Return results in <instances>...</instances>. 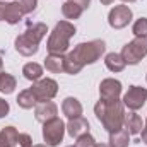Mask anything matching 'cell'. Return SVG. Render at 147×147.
<instances>
[{
    "instance_id": "1",
    "label": "cell",
    "mask_w": 147,
    "mask_h": 147,
    "mask_svg": "<svg viewBox=\"0 0 147 147\" xmlns=\"http://www.w3.org/2000/svg\"><path fill=\"white\" fill-rule=\"evenodd\" d=\"M106 50V43L103 39H92L89 43H79L72 51L65 57V72L79 74L84 65H91L101 58Z\"/></svg>"
},
{
    "instance_id": "2",
    "label": "cell",
    "mask_w": 147,
    "mask_h": 147,
    "mask_svg": "<svg viewBox=\"0 0 147 147\" xmlns=\"http://www.w3.org/2000/svg\"><path fill=\"white\" fill-rule=\"evenodd\" d=\"M94 113H96V118L103 123V127L110 134L123 128L125 110L120 99H99L94 106Z\"/></svg>"
},
{
    "instance_id": "3",
    "label": "cell",
    "mask_w": 147,
    "mask_h": 147,
    "mask_svg": "<svg viewBox=\"0 0 147 147\" xmlns=\"http://www.w3.org/2000/svg\"><path fill=\"white\" fill-rule=\"evenodd\" d=\"M46 33H48V28L43 22L29 26L21 36L16 38V50L24 57H31V55L38 53L39 41L46 36Z\"/></svg>"
},
{
    "instance_id": "4",
    "label": "cell",
    "mask_w": 147,
    "mask_h": 147,
    "mask_svg": "<svg viewBox=\"0 0 147 147\" xmlns=\"http://www.w3.org/2000/svg\"><path fill=\"white\" fill-rule=\"evenodd\" d=\"M75 34V26L69 21H60L57 22L55 29L51 31V34L48 38L46 43V50L51 55H63L69 50L70 45V38Z\"/></svg>"
},
{
    "instance_id": "5",
    "label": "cell",
    "mask_w": 147,
    "mask_h": 147,
    "mask_svg": "<svg viewBox=\"0 0 147 147\" xmlns=\"http://www.w3.org/2000/svg\"><path fill=\"white\" fill-rule=\"evenodd\" d=\"M121 58L128 65H137L144 57L147 55V38H137L127 43L121 50Z\"/></svg>"
},
{
    "instance_id": "6",
    "label": "cell",
    "mask_w": 147,
    "mask_h": 147,
    "mask_svg": "<svg viewBox=\"0 0 147 147\" xmlns=\"http://www.w3.org/2000/svg\"><path fill=\"white\" fill-rule=\"evenodd\" d=\"M63 134H65V123L58 116L43 123V139L50 147L58 146L63 140Z\"/></svg>"
},
{
    "instance_id": "7",
    "label": "cell",
    "mask_w": 147,
    "mask_h": 147,
    "mask_svg": "<svg viewBox=\"0 0 147 147\" xmlns=\"http://www.w3.org/2000/svg\"><path fill=\"white\" fill-rule=\"evenodd\" d=\"M31 91H33V94L36 96L38 103L51 101V99L57 96V92H58V84H57V80L48 79V77H46V79H39V80H36V82L33 84Z\"/></svg>"
},
{
    "instance_id": "8",
    "label": "cell",
    "mask_w": 147,
    "mask_h": 147,
    "mask_svg": "<svg viewBox=\"0 0 147 147\" xmlns=\"http://www.w3.org/2000/svg\"><path fill=\"white\" fill-rule=\"evenodd\" d=\"M147 101V89L146 87H139V86H130L128 91L123 96V106H127L128 110L137 111L140 110Z\"/></svg>"
},
{
    "instance_id": "9",
    "label": "cell",
    "mask_w": 147,
    "mask_h": 147,
    "mask_svg": "<svg viewBox=\"0 0 147 147\" xmlns=\"http://www.w3.org/2000/svg\"><path fill=\"white\" fill-rule=\"evenodd\" d=\"M132 17H134V14H132V9L128 5H116L108 14V22L113 29H121V28L130 24Z\"/></svg>"
},
{
    "instance_id": "10",
    "label": "cell",
    "mask_w": 147,
    "mask_h": 147,
    "mask_svg": "<svg viewBox=\"0 0 147 147\" xmlns=\"http://www.w3.org/2000/svg\"><path fill=\"white\" fill-rule=\"evenodd\" d=\"M101 99H118L121 94V82L116 79H105L99 84Z\"/></svg>"
},
{
    "instance_id": "11",
    "label": "cell",
    "mask_w": 147,
    "mask_h": 147,
    "mask_svg": "<svg viewBox=\"0 0 147 147\" xmlns=\"http://www.w3.org/2000/svg\"><path fill=\"white\" fill-rule=\"evenodd\" d=\"M57 115H58V108L51 101L38 103L36 108H34V118H36L38 121H41V123H46L48 120L57 118Z\"/></svg>"
},
{
    "instance_id": "12",
    "label": "cell",
    "mask_w": 147,
    "mask_h": 147,
    "mask_svg": "<svg viewBox=\"0 0 147 147\" xmlns=\"http://www.w3.org/2000/svg\"><path fill=\"white\" fill-rule=\"evenodd\" d=\"M67 132H69V135L70 137H80V135H84V134H89V121L86 120V118H82V116H79V118H72V120H69V123H67Z\"/></svg>"
},
{
    "instance_id": "13",
    "label": "cell",
    "mask_w": 147,
    "mask_h": 147,
    "mask_svg": "<svg viewBox=\"0 0 147 147\" xmlns=\"http://www.w3.org/2000/svg\"><path fill=\"white\" fill-rule=\"evenodd\" d=\"M62 111L69 120L79 118L82 115V105L77 98H65L63 103H62Z\"/></svg>"
},
{
    "instance_id": "14",
    "label": "cell",
    "mask_w": 147,
    "mask_h": 147,
    "mask_svg": "<svg viewBox=\"0 0 147 147\" xmlns=\"http://www.w3.org/2000/svg\"><path fill=\"white\" fill-rule=\"evenodd\" d=\"M123 125H125V130L130 134V135H137L142 132V118L137 115V113H125V118H123Z\"/></svg>"
},
{
    "instance_id": "15",
    "label": "cell",
    "mask_w": 147,
    "mask_h": 147,
    "mask_svg": "<svg viewBox=\"0 0 147 147\" xmlns=\"http://www.w3.org/2000/svg\"><path fill=\"white\" fill-rule=\"evenodd\" d=\"M19 132L16 127H3L0 130V147H16Z\"/></svg>"
},
{
    "instance_id": "16",
    "label": "cell",
    "mask_w": 147,
    "mask_h": 147,
    "mask_svg": "<svg viewBox=\"0 0 147 147\" xmlns=\"http://www.w3.org/2000/svg\"><path fill=\"white\" fill-rule=\"evenodd\" d=\"M45 67L48 72L53 74H60L65 70V57L63 55H48L45 58Z\"/></svg>"
},
{
    "instance_id": "17",
    "label": "cell",
    "mask_w": 147,
    "mask_h": 147,
    "mask_svg": "<svg viewBox=\"0 0 147 147\" xmlns=\"http://www.w3.org/2000/svg\"><path fill=\"white\" fill-rule=\"evenodd\" d=\"M22 16H24V12H22L21 5H19L17 2L7 3V9H5V21H7L9 24H17V22L22 19Z\"/></svg>"
},
{
    "instance_id": "18",
    "label": "cell",
    "mask_w": 147,
    "mask_h": 147,
    "mask_svg": "<svg viewBox=\"0 0 147 147\" xmlns=\"http://www.w3.org/2000/svg\"><path fill=\"white\" fill-rule=\"evenodd\" d=\"M130 144V134L125 128H120L110 134V146L111 147H128Z\"/></svg>"
},
{
    "instance_id": "19",
    "label": "cell",
    "mask_w": 147,
    "mask_h": 147,
    "mask_svg": "<svg viewBox=\"0 0 147 147\" xmlns=\"http://www.w3.org/2000/svg\"><path fill=\"white\" fill-rule=\"evenodd\" d=\"M22 74H24V77H26L28 80L36 82V80H39V79L43 77V67H41L39 63H36V62H29V63L24 65Z\"/></svg>"
},
{
    "instance_id": "20",
    "label": "cell",
    "mask_w": 147,
    "mask_h": 147,
    "mask_svg": "<svg viewBox=\"0 0 147 147\" xmlns=\"http://www.w3.org/2000/svg\"><path fill=\"white\" fill-rule=\"evenodd\" d=\"M82 12H84V9H82L79 3L72 2V0H67V2L62 5V14H63L65 19H79V17L82 16Z\"/></svg>"
},
{
    "instance_id": "21",
    "label": "cell",
    "mask_w": 147,
    "mask_h": 147,
    "mask_svg": "<svg viewBox=\"0 0 147 147\" xmlns=\"http://www.w3.org/2000/svg\"><path fill=\"white\" fill-rule=\"evenodd\" d=\"M17 105H19L21 108H24V110H31L33 106L38 105V99H36V96L33 94L31 89H26V91L19 92V96H17Z\"/></svg>"
},
{
    "instance_id": "22",
    "label": "cell",
    "mask_w": 147,
    "mask_h": 147,
    "mask_svg": "<svg viewBox=\"0 0 147 147\" xmlns=\"http://www.w3.org/2000/svg\"><path fill=\"white\" fill-rule=\"evenodd\" d=\"M105 63H106V67L110 69L111 72H121L125 69V65H127L120 53H108Z\"/></svg>"
},
{
    "instance_id": "23",
    "label": "cell",
    "mask_w": 147,
    "mask_h": 147,
    "mask_svg": "<svg viewBox=\"0 0 147 147\" xmlns=\"http://www.w3.org/2000/svg\"><path fill=\"white\" fill-rule=\"evenodd\" d=\"M16 86H17V82H16L14 75H10V74H7V72L0 74V92L10 94V92H14Z\"/></svg>"
},
{
    "instance_id": "24",
    "label": "cell",
    "mask_w": 147,
    "mask_h": 147,
    "mask_svg": "<svg viewBox=\"0 0 147 147\" xmlns=\"http://www.w3.org/2000/svg\"><path fill=\"white\" fill-rule=\"evenodd\" d=\"M134 34L137 38H147V17H140L134 22V28H132Z\"/></svg>"
},
{
    "instance_id": "25",
    "label": "cell",
    "mask_w": 147,
    "mask_h": 147,
    "mask_svg": "<svg viewBox=\"0 0 147 147\" xmlns=\"http://www.w3.org/2000/svg\"><path fill=\"white\" fill-rule=\"evenodd\" d=\"M94 146H96V140L91 134H84V135L77 137L75 147H94Z\"/></svg>"
},
{
    "instance_id": "26",
    "label": "cell",
    "mask_w": 147,
    "mask_h": 147,
    "mask_svg": "<svg viewBox=\"0 0 147 147\" xmlns=\"http://www.w3.org/2000/svg\"><path fill=\"white\" fill-rule=\"evenodd\" d=\"M16 2L21 5V9H22L24 14H31L38 5V0H16Z\"/></svg>"
},
{
    "instance_id": "27",
    "label": "cell",
    "mask_w": 147,
    "mask_h": 147,
    "mask_svg": "<svg viewBox=\"0 0 147 147\" xmlns=\"http://www.w3.org/2000/svg\"><path fill=\"white\" fill-rule=\"evenodd\" d=\"M16 147H33V140L28 134H19V139H17V144Z\"/></svg>"
},
{
    "instance_id": "28",
    "label": "cell",
    "mask_w": 147,
    "mask_h": 147,
    "mask_svg": "<svg viewBox=\"0 0 147 147\" xmlns=\"http://www.w3.org/2000/svg\"><path fill=\"white\" fill-rule=\"evenodd\" d=\"M9 110H10V108H9V103L0 98V118H3V116L9 113Z\"/></svg>"
},
{
    "instance_id": "29",
    "label": "cell",
    "mask_w": 147,
    "mask_h": 147,
    "mask_svg": "<svg viewBox=\"0 0 147 147\" xmlns=\"http://www.w3.org/2000/svg\"><path fill=\"white\" fill-rule=\"evenodd\" d=\"M5 9H7V3L0 2V21H5Z\"/></svg>"
},
{
    "instance_id": "30",
    "label": "cell",
    "mask_w": 147,
    "mask_h": 147,
    "mask_svg": "<svg viewBox=\"0 0 147 147\" xmlns=\"http://www.w3.org/2000/svg\"><path fill=\"white\" fill-rule=\"evenodd\" d=\"M72 2H75V3H79L82 9H87L89 7V3H91V0H72Z\"/></svg>"
},
{
    "instance_id": "31",
    "label": "cell",
    "mask_w": 147,
    "mask_h": 147,
    "mask_svg": "<svg viewBox=\"0 0 147 147\" xmlns=\"http://www.w3.org/2000/svg\"><path fill=\"white\" fill-rule=\"evenodd\" d=\"M140 134H142V142L147 144V128H142V132H140Z\"/></svg>"
},
{
    "instance_id": "32",
    "label": "cell",
    "mask_w": 147,
    "mask_h": 147,
    "mask_svg": "<svg viewBox=\"0 0 147 147\" xmlns=\"http://www.w3.org/2000/svg\"><path fill=\"white\" fill-rule=\"evenodd\" d=\"M113 2H115V0H101L103 5H110V3H113Z\"/></svg>"
},
{
    "instance_id": "33",
    "label": "cell",
    "mask_w": 147,
    "mask_h": 147,
    "mask_svg": "<svg viewBox=\"0 0 147 147\" xmlns=\"http://www.w3.org/2000/svg\"><path fill=\"white\" fill-rule=\"evenodd\" d=\"M94 147H111L110 144H96Z\"/></svg>"
},
{
    "instance_id": "34",
    "label": "cell",
    "mask_w": 147,
    "mask_h": 147,
    "mask_svg": "<svg viewBox=\"0 0 147 147\" xmlns=\"http://www.w3.org/2000/svg\"><path fill=\"white\" fill-rule=\"evenodd\" d=\"M2 69H3V62H2V58H0V74H2Z\"/></svg>"
},
{
    "instance_id": "35",
    "label": "cell",
    "mask_w": 147,
    "mask_h": 147,
    "mask_svg": "<svg viewBox=\"0 0 147 147\" xmlns=\"http://www.w3.org/2000/svg\"><path fill=\"white\" fill-rule=\"evenodd\" d=\"M123 2H128V3H134L135 0H123Z\"/></svg>"
},
{
    "instance_id": "36",
    "label": "cell",
    "mask_w": 147,
    "mask_h": 147,
    "mask_svg": "<svg viewBox=\"0 0 147 147\" xmlns=\"http://www.w3.org/2000/svg\"><path fill=\"white\" fill-rule=\"evenodd\" d=\"M33 147H46V146H43V144H38V146H33Z\"/></svg>"
},
{
    "instance_id": "37",
    "label": "cell",
    "mask_w": 147,
    "mask_h": 147,
    "mask_svg": "<svg viewBox=\"0 0 147 147\" xmlns=\"http://www.w3.org/2000/svg\"><path fill=\"white\" fill-rule=\"evenodd\" d=\"M67 147H75V146H67Z\"/></svg>"
},
{
    "instance_id": "38",
    "label": "cell",
    "mask_w": 147,
    "mask_h": 147,
    "mask_svg": "<svg viewBox=\"0 0 147 147\" xmlns=\"http://www.w3.org/2000/svg\"><path fill=\"white\" fill-rule=\"evenodd\" d=\"M146 125H147V120H146Z\"/></svg>"
}]
</instances>
